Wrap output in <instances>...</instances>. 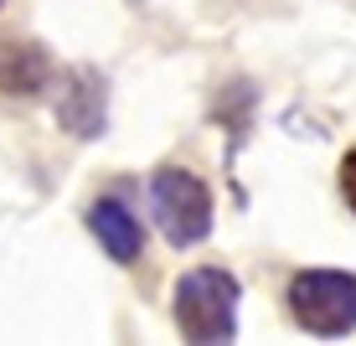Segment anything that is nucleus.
Segmentation results:
<instances>
[{"label": "nucleus", "instance_id": "f257e3e1", "mask_svg": "<svg viewBox=\"0 0 356 346\" xmlns=\"http://www.w3.org/2000/svg\"><path fill=\"white\" fill-rule=\"evenodd\" d=\"M176 326L186 341H232V331H238V279L227 269H191L176 284Z\"/></svg>", "mask_w": 356, "mask_h": 346}, {"label": "nucleus", "instance_id": "f03ea898", "mask_svg": "<svg viewBox=\"0 0 356 346\" xmlns=\"http://www.w3.org/2000/svg\"><path fill=\"white\" fill-rule=\"evenodd\" d=\"M289 315L310 336H346L356 331V274L305 269L289 279Z\"/></svg>", "mask_w": 356, "mask_h": 346}, {"label": "nucleus", "instance_id": "7ed1b4c3", "mask_svg": "<svg viewBox=\"0 0 356 346\" xmlns=\"http://www.w3.org/2000/svg\"><path fill=\"white\" fill-rule=\"evenodd\" d=\"M155 217H161L165 243H176V249L202 243L207 228H212V196H207L202 176H191L181 166H165L155 176Z\"/></svg>", "mask_w": 356, "mask_h": 346}, {"label": "nucleus", "instance_id": "20e7f679", "mask_svg": "<svg viewBox=\"0 0 356 346\" xmlns=\"http://www.w3.org/2000/svg\"><path fill=\"white\" fill-rule=\"evenodd\" d=\"M57 125H63L72 140H93L104 129V83L93 78L88 68H72L63 83H57Z\"/></svg>", "mask_w": 356, "mask_h": 346}, {"label": "nucleus", "instance_id": "39448f33", "mask_svg": "<svg viewBox=\"0 0 356 346\" xmlns=\"http://www.w3.org/2000/svg\"><path fill=\"white\" fill-rule=\"evenodd\" d=\"M88 228L108 249L114 264H134V258H140V222H134L119 202H93L88 207Z\"/></svg>", "mask_w": 356, "mask_h": 346}, {"label": "nucleus", "instance_id": "423d86ee", "mask_svg": "<svg viewBox=\"0 0 356 346\" xmlns=\"http://www.w3.org/2000/svg\"><path fill=\"white\" fill-rule=\"evenodd\" d=\"M47 83V57L31 42H0V93L31 98Z\"/></svg>", "mask_w": 356, "mask_h": 346}, {"label": "nucleus", "instance_id": "0eeeda50", "mask_svg": "<svg viewBox=\"0 0 356 346\" xmlns=\"http://www.w3.org/2000/svg\"><path fill=\"white\" fill-rule=\"evenodd\" d=\"M341 196H346V207L356 212V150L341 160Z\"/></svg>", "mask_w": 356, "mask_h": 346}]
</instances>
